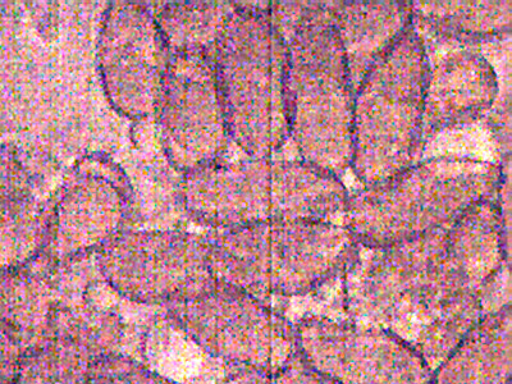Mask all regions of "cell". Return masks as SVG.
Listing matches in <instances>:
<instances>
[{"label":"cell","mask_w":512,"mask_h":384,"mask_svg":"<svg viewBox=\"0 0 512 384\" xmlns=\"http://www.w3.org/2000/svg\"><path fill=\"white\" fill-rule=\"evenodd\" d=\"M96 57L103 90L114 111L128 120L154 116L171 53L150 8L137 2L109 4Z\"/></svg>","instance_id":"13"},{"label":"cell","mask_w":512,"mask_h":384,"mask_svg":"<svg viewBox=\"0 0 512 384\" xmlns=\"http://www.w3.org/2000/svg\"><path fill=\"white\" fill-rule=\"evenodd\" d=\"M100 356L72 340H49L22 352L17 384H89L91 363Z\"/></svg>","instance_id":"21"},{"label":"cell","mask_w":512,"mask_h":384,"mask_svg":"<svg viewBox=\"0 0 512 384\" xmlns=\"http://www.w3.org/2000/svg\"><path fill=\"white\" fill-rule=\"evenodd\" d=\"M7 384H17V383L15 382V383H7Z\"/></svg>","instance_id":"26"},{"label":"cell","mask_w":512,"mask_h":384,"mask_svg":"<svg viewBox=\"0 0 512 384\" xmlns=\"http://www.w3.org/2000/svg\"><path fill=\"white\" fill-rule=\"evenodd\" d=\"M427 77V49L411 25L360 81L350 168L364 187L381 185L418 162Z\"/></svg>","instance_id":"7"},{"label":"cell","mask_w":512,"mask_h":384,"mask_svg":"<svg viewBox=\"0 0 512 384\" xmlns=\"http://www.w3.org/2000/svg\"><path fill=\"white\" fill-rule=\"evenodd\" d=\"M224 157L182 180L185 212L203 226L221 231L277 219L332 222L345 214L349 194L326 169L303 159Z\"/></svg>","instance_id":"3"},{"label":"cell","mask_w":512,"mask_h":384,"mask_svg":"<svg viewBox=\"0 0 512 384\" xmlns=\"http://www.w3.org/2000/svg\"><path fill=\"white\" fill-rule=\"evenodd\" d=\"M425 49L428 77L422 148L441 132L487 118L502 88L496 68L479 47L434 40Z\"/></svg>","instance_id":"14"},{"label":"cell","mask_w":512,"mask_h":384,"mask_svg":"<svg viewBox=\"0 0 512 384\" xmlns=\"http://www.w3.org/2000/svg\"><path fill=\"white\" fill-rule=\"evenodd\" d=\"M295 327L300 359L337 384L431 381L427 360L388 329L326 317H308Z\"/></svg>","instance_id":"10"},{"label":"cell","mask_w":512,"mask_h":384,"mask_svg":"<svg viewBox=\"0 0 512 384\" xmlns=\"http://www.w3.org/2000/svg\"><path fill=\"white\" fill-rule=\"evenodd\" d=\"M155 116L164 153L184 175L226 155L231 139L212 54H171Z\"/></svg>","instance_id":"12"},{"label":"cell","mask_w":512,"mask_h":384,"mask_svg":"<svg viewBox=\"0 0 512 384\" xmlns=\"http://www.w3.org/2000/svg\"><path fill=\"white\" fill-rule=\"evenodd\" d=\"M166 314L214 359L236 368L278 369L297 354L296 327L267 301L214 281Z\"/></svg>","instance_id":"8"},{"label":"cell","mask_w":512,"mask_h":384,"mask_svg":"<svg viewBox=\"0 0 512 384\" xmlns=\"http://www.w3.org/2000/svg\"><path fill=\"white\" fill-rule=\"evenodd\" d=\"M50 205L26 194L0 201V277L43 258L49 237Z\"/></svg>","instance_id":"19"},{"label":"cell","mask_w":512,"mask_h":384,"mask_svg":"<svg viewBox=\"0 0 512 384\" xmlns=\"http://www.w3.org/2000/svg\"><path fill=\"white\" fill-rule=\"evenodd\" d=\"M22 352L15 338L0 326V384L17 381Z\"/></svg>","instance_id":"25"},{"label":"cell","mask_w":512,"mask_h":384,"mask_svg":"<svg viewBox=\"0 0 512 384\" xmlns=\"http://www.w3.org/2000/svg\"><path fill=\"white\" fill-rule=\"evenodd\" d=\"M137 350L146 367L180 384H217L219 364L167 314L148 320Z\"/></svg>","instance_id":"18"},{"label":"cell","mask_w":512,"mask_h":384,"mask_svg":"<svg viewBox=\"0 0 512 384\" xmlns=\"http://www.w3.org/2000/svg\"><path fill=\"white\" fill-rule=\"evenodd\" d=\"M354 93L378 57L413 25L410 2H333Z\"/></svg>","instance_id":"16"},{"label":"cell","mask_w":512,"mask_h":384,"mask_svg":"<svg viewBox=\"0 0 512 384\" xmlns=\"http://www.w3.org/2000/svg\"><path fill=\"white\" fill-rule=\"evenodd\" d=\"M89 384H180L125 354H103L91 363Z\"/></svg>","instance_id":"22"},{"label":"cell","mask_w":512,"mask_h":384,"mask_svg":"<svg viewBox=\"0 0 512 384\" xmlns=\"http://www.w3.org/2000/svg\"><path fill=\"white\" fill-rule=\"evenodd\" d=\"M502 164L427 158L381 185L349 196L344 226L359 246L382 249L450 226L484 200L496 198Z\"/></svg>","instance_id":"6"},{"label":"cell","mask_w":512,"mask_h":384,"mask_svg":"<svg viewBox=\"0 0 512 384\" xmlns=\"http://www.w3.org/2000/svg\"><path fill=\"white\" fill-rule=\"evenodd\" d=\"M511 304L484 315L447 358L433 369L428 384H511Z\"/></svg>","instance_id":"15"},{"label":"cell","mask_w":512,"mask_h":384,"mask_svg":"<svg viewBox=\"0 0 512 384\" xmlns=\"http://www.w3.org/2000/svg\"><path fill=\"white\" fill-rule=\"evenodd\" d=\"M103 281L131 303L168 306L214 280L209 241L184 231H123L98 253Z\"/></svg>","instance_id":"9"},{"label":"cell","mask_w":512,"mask_h":384,"mask_svg":"<svg viewBox=\"0 0 512 384\" xmlns=\"http://www.w3.org/2000/svg\"><path fill=\"white\" fill-rule=\"evenodd\" d=\"M132 199L130 181L112 159L100 154L80 159L50 205L43 259L63 265L98 254L125 230Z\"/></svg>","instance_id":"11"},{"label":"cell","mask_w":512,"mask_h":384,"mask_svg":"<svg viewBox=\"0 0 512 384\" xmlns=\"http://www.w3.org/2000/svg\"><path fill=\"white\" fill-rule=\"evenodd\" d=\"M271 6L235 2L212 53L230 139L254 158H273L290 140L287 41Z\"/></svg>","instance_id":"4"},{"label":"cell","mask_w":512,"mask_h":384,"mask_svg":"<svg viewBox=\"0 0 512 384\" xmlns=\"http://www.w3.org/2000/svg\"><path fill=\"white\" fill-rule=\"evenodd\" d=\"M31 181L13 155L0 150V201L30 194Z\"/></svg>","instance_id":"24"},{"label":"cell","mask_w":512,"mask_h":384,"mask_svg":"<svg viewBox=\"0 0 512 384\" xmlns=\"http://www.w3.org/2000/svg\"><path fill=\"white\" fill-rule=\"evenodd\" d=\"M208 241L214 280L264 301L319 290L344 276L359 251L344 224L306 219L221 230Z\"/></svg>","instance_id":"5"},{"label":"cell","mask_w":512,"mask_h":384,"mask_svg":"<svg viewBox=\"0 0 512 384\" xmlns=\"http://www.w3.org/2000/svg\"><path fill=\"white\" fill-rule=\"evenodd\" d=\"M235 2H172L154 13L169 53H213Z\"/></svg>","instance_id":"20"},{"label":"cell","mask_w":512,"mask_h":384,"mask_svg":"<svg viewBox=\"0 0 512 384\" xmlns=\"http://www.w3.org/2000/svg\"><path fill=\"white\" fill-rule=\"evenodd\" d=\"M333 2H278L272 15L287 41L290 140L300 159L341 177L351 166L354 89Z\"/></svg>","instance_id":"2"},{"label":"cell","mask_w":512,"mask_h":384,"mask_svg":"<svg viewBox=\"0 0 512 384\" xmlns=\"http://www.w3.org/2000/svg\"><path fill=\"white\" fill-rule=\"evenodd\" d=\"M450 226L387 248L361 246L344 274L352 322L388 329L428 361L450 354L487 308L448 242Z\"/></svg>","instance_id":"1"},{"label":"cell","mask_w":512,"mask_h":384,"mask_svg":"<svg viewBox=\"0 0 512 384\" xmlns=\"http://www.w3.org/2000/svg\"><path fill=\"white\" fill-rule=\"evenodd\" d=\"M217 384H337L306 365L300 356L278 369L236 368Z\"/></svg>","instance_id":"23"},{"label":"cell","mask_w":512,"mask_h":384,"mask_svg":"<svg viewBox=\"0 0 512 384\" xmlns=\"http://www.w3.org/2000/svg\"><path fill=\"white\" fill-rule=\"evenodd\" d=\"M413 25L424 38L482 47L511 36L512 3L411 2Z\"/></svg>","instance_id":"17"}]
</instances>
